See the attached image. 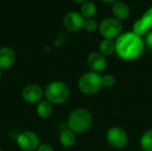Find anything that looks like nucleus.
<instances>
[{"label":"nucleus","instance_id":"20e7f679","mask_svg":"<svg viewBox=\"0 0 152 151\" xmlns=\"http://www.w3.org/2000/svg\"><path fill=\"white\" fill-rule=\"evenodd\" d=\"M77 87L79 91L86 95L96 94L102 88V76L93 71L86 72L78 78Z\"/></svg>","mask_w":152,"mask_h":151},{"label":"nucleus","instance_id":"a211bd4d","mask_svg":"<svg viewBox=\"0 0 152 151\" xmlns=\"http://www.w3.org/2000/svg\"><path fill=\"white\" fill-rule=\"evenodd\" d=\"M140 145L143 151H152V128L146 130L142 133Z\"/></svg>","mask_w":152,"mask_h":151},{"label":"nucleus","instance_id":"f257e3e1","mask_svg":"<svg viewBox=\"0 0 152 151\" xmlns=\"http://www.w3.org/2000/svg\"><path fill=\"white\" fill-rule=\"evenodd\" d=\"M118 56L124 61H135L139 59L144 51V40L134 31L122 33L115 41Z\"/></svg>","mask_w":152,"mask_h":151},{"label":"nucleus","instance_id":"1a4fd4ad","mask_svg":"<svg viewBox=\"0 0 152 151\" xmlns=\"http://www.w3.org/2000/svg\"><path fill=\"white\" fill-rule=\"evenodd\" d=\"M85 18L80 12L71 11L69 12L63 18V25L66 29L70 32H77L84 28Z\"/></svg>","mask_w":152,"mask_h":151},{"label":"nucleus","instance_id":"a878e982","mask_svg":"<svg viewBox=\"0 0 152 151\" xmlns=\"http://www.w3.org/2000/svg\"><path fill=\"white\" fill-rule=\"evenodd\" d=\"M0 151H2V150H1V149H0Z\"/></svg>","mask_w":152,"mask_h":151},{"label":"nucleus","instance_id":"5701e85b","mask_svg":"<svg viewBox=\"0 0 152 151\" xmlns=\"http://www.w3.org/2000/svg\"><path fill=\"white\" fill-rule=\"evenodd\" d=\"M100 1H102V2H103V3H105V4H114V3H116L118 0H100Z\"/></svg>","mask_w":152,"mask_h":151},{"label":"nucleus","instance_id":"6ab92c4d","mask_svg":"<svg viewBox=\"0 0 152 151\" xmlns=\"http://www.w3.org/2000/svg\"><path fill=\"white\" fill-rule=\"evenodd\" d=\"M83 28L88 33H93L99 28V24L94 19H86V20H85Z\"/></svg>","mask_w":152,"mask_h":151},{"label":"nucleus","instance_id":"6e6552de","mask_svg":"<svg viewBox=\"0 0 152 151\" xmlns=\"http://www.w3.org/2000/svg\"><path fill=\"white\" fill-rule=\"evenodd\" d=\"M45 93L42 87L37 84H30L26 85L21 92L22 99L30 104H37L43 100Z\"/></svg>","mask_w":152,"mask_h":151},{"label":"nucleus","instance_id":"7ed1b4c3","mask_svg":"<svg viewBox=\"0 0 152 151\" xmlns=\"http://www.w3.org/2000/svg\"><path fill=\"white\" fill-rule=\"evenodd\" d=\"M46 101L52 104L61 105L66 103L70 97V90L68 85L60 80L50 82L44 91Z\"/></svg>","mask_w":152,"mask_h":151},{"label":"nucleus","instance_id":"f8f14e48","mask_svg":"<svg viewBox=\"0 0 152 151\" xmlns=\"http://www.w3.org/2000/svg\"><path fill=\"white\" fill-rule=\"evenodd\" d=\"M16 61V53L14 50L9 46H3L0 48V69H11Z\"/></svg>","mask_w":152,"mask_h":151},{"label":"nucleus","instance_id":"9d476101","mask_svg":"<svg viewBox=\"0 0 152 151\" xmlns=\"http://www.w3.org/2000/svg\"><path fill=\"white\" fill-rule=\"evenodd\" d=\"M152 28V6H151L133 25V31L141 36H145Z\"/></svg>","mask_w":152,"mask_h":151},{"label":"nucleus","instance_id":"0eeeda50","mask_svg":"<svg viewBox=\"0 0 152 151\" xmlns=\"http://www.w3.org/2000/svg\"><path fill=\"white\" fill-rule=\"evenodd\" d=\"M18 147L23 151H35L37 150L40 143V139L37 133L31 131L21 132L16 139Z\"/></svg>","mask_w":152,"mask_h":151},{"label":"nucleus","instance_id":"aec40b11","mask_svg":"<svg viewBox=\"0 0 152 151\" xmlns=\"http://www.w3.org/2000/svg\"><path fill=\"white\" fill-rule=\"evenodd\" d=\"M102 87L111 88L116 84V77L111 74H105L102 76Z\"/></svg>","mask_w":152,"mask_h":151},{"label":"nucleus","instance_id":"f03ea898","mask_svg":"<svg viewBox=\"0 0 152 151\" xmlns=\"http://www.w3.org/2000/svg\"><path fill=\"white\" fill-rule=\"evenodd\" d=\"M93 124L92 113L85 108L72 110L68 117V127L75 133H86Z\"/></svg>","mask_w":152,"mask_h":151},{"label":"nucleus","instance_id":"39448f33","mask_svg":"<svg viewBox=\"0 0 152 151\" xmlns=\"http://www.w3.org/2000/svg\"><path fill=\"white\" fill-rule=\"evenodd\" d=\"M100 35L104 39H111L118 37L122 34L123 26L120 20L115 18H105L99 24Z\"/></svg>","mask_w":152,"mask_h":151},{"label":"nucleus","instance_id":"ddd939ff","mask_svg":"<svg viewBox=\"0 0 152 151\" xmlns=\"http://www.w3.org/2000/svg\"><path fill=\"white\" fill-rule=\"evenodd\" d=\"M130 7L122 1H117L113 4L112 13L114 18L118 20H125L130 16Z\"/></svg>","mask_w":152,"mask_h":151},{"label":"nucleus","instance_id":"412c9836","mask_svg":"<svg viewBox=\"0 0 152 151\" xmlns=\"http://www.w3.org/2000/svg\"><path fill=\"white\" fill-rule=\"evenodd\" d=\"M144 44L147 45V47L152 51V28L145 35V41Z\"/></svg>","mask_w":152,"mask_h":151},{"label":"nucleus","instance_id":"423d86ee","mask_svg":"<svg viewBox=\"0 0 152 151\" xmlns=\"http://www.w3.org/2000/svg\"><path fill=\"white\" fill-rule=\"evenodd\" d=\"M128 134L120 126H111L106 132V142L114 149H123L128 144Z\"/></svg>","mask_w":152,"mask_h":151},{"label":"nucleus","instance_id":"f3484780","mask_svg":"<svg viewBox=\"0 0 152 151\" xmlns=\"http://www.w3.org/2000/svg\"><path fill=\"white\" fill-rule=\"evenodd\" d=\"M97 12V7L94 2L87 1L81 5L80 13L86 19H92Z\"/></svg>","mask_w":152,"mask_h":151},{"label":"nucleus","instance_id":"dca6fc26","mask_svg":"<svg viewBox=\"0 0 152 151\" xmlns=\"http://www.w3.org/2000/svg\"><path fill=\"white\" fill-rule=\"evenodd\" d=\"M116 51L115 42L111 39H103L101 41L99 44V53H101L103 56L108 57L112 55Z\"/></svg>","mask_w":152,"mask_h":151},{"label":"nucleus","instance_id":"b1692460","mask_svg":"<svg viewBox=\"0 0 152 151\" xmlns=\"http://www.w3.org/2000/svg\"><path fill=\"white\" fill-rule=\"evenodd\" d=\"M73 2H75L76 4H84V3H86V2H87V0H72Z\"/></svg>","mask_w":152,"mask_h":151},{"label":"nucleus","instance_id":"4468645a","mask_svg":"<svg viewBox=\"0 0 152 151\" xmlns=\"http://www.w3.org/2000/svg\"><path fill=\"white\" fill-rule=\"evenodd\" d=\"M59 141L60 143L65 148L72 147L77 142V133L70 129L63 130L59 136Z\"/></svg>","mask_w":152,"mask_h":151},{"label":"nucleus","instance_id":"4be33fe9","mask_svg":"<svg viewBox=\"0 0 152 151\" xmlns=\"http://www.w3.org/2000/svg\"><path fill=\"white\" fill-rule=\"evenodd\" d=\"M37 151H54V149L49 143L45 142V143H41L39 145V147L37 148Z\"/></svg>","mask_w":152,"mask_h":151},{"label":"nucleus","instance_id":"9b49d317","mask_svg":"<svg viewBox=\"0 0 152 151\" xmlns=\"http://www.w3.org/2000/svg\"><path fill=\"white\" fill-rule=\"evenodd\" d=\"M86 64L90 69V71L100 74L107 69L108 61L99 52H92L86 58Z\"/></svg>","mask_w":152,"mask_h":151},{"label":"nucleus","instance_id":"2eb2a0df","mask_svg":"<svg viewBox=\"0 0 152 151\" xmlns=\"http://www.w3.org/2000/svg\"><path fill=\"white\" fill-rule=\"evenodd\" d=\"M37 114L42 119H46L50 117L53 114V106L46 100H42L37 103Z\"/></svg>","mask_w":152,"mask_h":151},{"label":"nucleus","instance_id":"393cba45","mask_svg":"<svg viewBox=\"0 0 152 151\" xmlns=\"http://www.w3.org/2000/svg\"><path fill=\"white\" fill-rule=\"evenodd\" d=\"M2 78V69H0V79Z\"/></svg>","mask_w":152,"mask_h":151}]
</instances>
